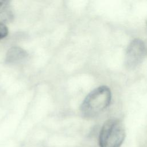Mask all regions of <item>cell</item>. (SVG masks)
I'll return each mask as SVG.
<instances>
[{
  "instance_id": "6",
  "label": "cell",
  "mask_w": 147,
  "mask_h": 147,
  "mask_svg": "<svg viewBox=\"0 0 147 147\" xmlns=\"http://www.w3.org/2000/svg\"><path fill=\"white\" fill-rule=\"evenodd\" d=\"M9 6V2L8 1L0 0V13H3L8 8Z\"/></svg>"
},
{
  "instance_id": "1",
  "label": "cell",
  "mask_w": 147,
  "mask_h": 147,
  "mask_svg": "<svg viewBox=\"0 0 147 147\" xmlns=\"http://www.w3.org/2000/svg\"><path fill=\"white\" fill-rule=\"evenodd\" d=\"M111 100L110 89L101 86L91 91L84 98L81 106L80 112L86 118H92L102 113L110 105Z\"/></svg>"
},
{
  "instance_id": "4",
  "label": "cell",
  "mask_w": 147,
  "mask_h": 147,
  "mask_svg": "<svg viewBox=\"0 0 147 147\" xmlns=\"http://www.w3.org/2000/svg\"><path fill=\"white\" fill-rule=\"evenodd\" d=\"M28 56L27 52L18 47L10 48L7 52L5 61L7 64H17L25 59Z\"/></svg>"
},
{
  "instance_id": "3",
  "label": "cell",
  "mask_w": 147,
  "mask_h": 147,
  "mask_svg": "<svg viewBox=\"0 0 147 147\" xmlns=\"http://www.w3.org/2000/svg\"><path fill=\"white\" fill-rule=\"evenodd\" d=\"M147 57V45L139 38L133 40L128 45L125 55L124 63L128 69H134Z\"/></svg>"
},
{
  "instance_id": "5",
  "label": "cell",
  "mask_w": 147,
  "mask_h": 147,
  "mask_svg": "<svg viewBox=\"0 0 147 147\" xmlns=\"http://www.w3.org/2000/svg\"><path fill=\"white\" fill-rule=\"evenodd\" d=\"M8 34L7 26L3 23L0 22V39L5 37Z\"/></svg>"
},
{
  "instance_id": "2",
  "label": "cell",
  "mask_w": 147,
  "mask_h": 147,
  "mask_svg": "<svg viewBox=\"0 0 147 147\" xmlns=\"http://www.w3.org/2000/svg\"><path fill=\"white\" fill-rule=\"evenodd\" d=\"M125 130L118 119L107 120L102 127L99 137L100 147H119L124 141Z\"/></svg>"
},
{
  "instance_id": "7",
  "label": "cell",
  "mask_w": 147,
  "mask_h": 147,
  "mask_svg": "<svg viewBox=\"0 0 147 147\" xmlns=\"http://www.w3.org/2000/svg\"><path fill=\"white\" fill-rule=\"evenodd\" d=\"M146 25H147V22H146Z\"/></svg>"
}]
</instances>
